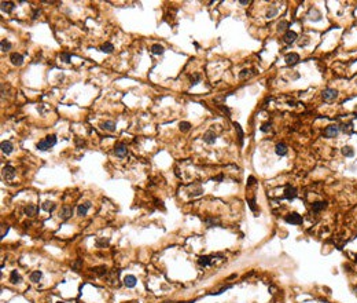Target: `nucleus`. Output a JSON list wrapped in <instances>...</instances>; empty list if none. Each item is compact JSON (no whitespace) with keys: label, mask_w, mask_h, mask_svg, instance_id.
<instances>
[{"label":"nucleus","mask_w":357,"mask_h":303,"mask_svg":"<svg viewBox=\"0 0 357 303\" xmlns=\"http://www.w3.org/2000/svg\"><path fill=\"white\" fill-rule=\"evenodd\" d=\"M336 96H338V91L334 90V88H326L323 91V99L326 102H332Z\"/></svg>","instance_id":"f257e3e1"},{"label":"nucleus","mask_w":357,"mask_h":303,"mask_svg":"<svg viewBox=\"0 0 357 303\" xmlns=\"http://www.w3.org/2000/svg\"><path fill=\"white\" fill-rule=\"evenodd\" d=\"M286 222L291 223V225H301L302 223V216L298 215L297 212H291L286 216Z\"/></svg>","instance_id":"f03ea898"},{"label":"nucleus","mask_w":357,"mask_h":303,"mask_svg":"<svg viewBox=\"0 0 357 303\" xmlns=\"http://www.w3.org/2000/svg\"><path fill=\"white\" fill-rule=\"evenodd\" d=\"M338 134H339V127H336V126H328L327 128L324 130L326 138H335Z\"/></svg>","instance_id":"7ed1b4c3"},{"label":"nucleus","mask_w":357,"mask_h":303,"mask_svg":"<svg viewBox=\"0 0 357 303\" xmlns=\"http://www.w3.org/2000/svg\"><path fill=\"white\" fill-rule=\"evenodd\" d=\"M14 177H15L14 167H11V165H6V167L3 168V178L6 180H11V179H14Z\"/></svg>","instance_id":"20e7f679"},{"label":"nucleus","mask_w":357,"mask_h":303,"mask_svg":"<svg viewBox=\"0 0 357 303\" xmlns=\"http://www.w3.org/2000/svg\"><path fill=\"white\" fill-rule=\"evenodd\" d=\"M114 153L118 157H125L126 153H128V149H126V146H125L124 143H117L116 146H114Z\"/></svg>","instance_id":"39448f33"},{"label":"nucleus","mask_w":357,"mask_h":303,"mask_svg":"<svg viewBox=\"0 0 357 303\" xmlns=\"http://www.w3.org/2000/svg\"><path fill=\"white\" fill-rule=\"evenodd\" d=\"M10 61H11L12 65L21 66L22 63H24V57H22L19 52H12V54L10 55Z\"/></svg>","instance_id":"423d86ee"},{"label":"nucleus","mask_w":357,"mask_h":303,"mask_svg":"<svg viewBox=\"0 0 357 303\" xmlns=\"http://www.w3.org/2000/svg\"><path fill=\"white\" fill-rule=\"evenodd\" d=\"M91 208V201H85L84 204H80L77 208V215L78 216H85L88 210Z\"/></svg>","instance_id":"0eeeda50"},{"label":"nucleus","mask_w":357,"mask_h":303,"mask_svg":"<svg viewBox=\"0 0 357 303\" xmlns=\"http://www.w3.org/2000/svg\"><path fill=\"white\" fill-rule=\"evenodd\" d=\"M284 197L287 198V200H294L295 197H297V189L293 186H286V190H284Z\"/></svg>","instance_id":"6e6552de"},{"label":"nucleus","mask_w":357,"mask_h":303,"mask_svg":"<svg viewBox=\"0 0 357 303\" xmlns=\"http://www.w3.org/2000/svg\"><path fill=\"white\" fill-rule=\"evenodd\" d=\"M284 61L287 65H295L300 61V55L295 54V52H290V54H287L284 57Z\"/></svg>","instance_id":"1a4fd4ad"},{"label":"nucleus","mask_w":357,"mask_h":303,"mask_svg":"<svg viewBox=\"0 0 357 303\" xmlns=\"http://www.w3.org/2000/svg\"><path fill=\"white\" fill-rule=\"evenodd\" d=\"M295 39H297V33L293 32V30H287V32L284 33V36H283V40H284V43H287V44L294 43Z\"/></svg>","instance_id":"9d476101"},{"label":"nucleus","mask_w":357,"mask_h":303,"mask_svg":"<svg viewBox=\"0 0 357 303\" xmlns=\"http://www.w3.org/2000/svg\"><path fill=\"white\" fill-rule=\"evenodd\" d=\"M216 138H217V136H216V134H214L213 131H208V132L203 134V141H205L208 145L214 143V142H216Z\"/></svg>","instance_id":"9b49d317"},{"label":"nucleus","mask_w":357,"mask_h":303,"mask_svg":"<svg viewBox=\"0 0 357 303\" xmlns=\"http://www.w3.org/2000/svg\"><path fill=\"white\" fill-rule=\"evenodd\" d=\"M25 214H26L28 216H34L36 214H37V211H39V208H37V205H34V204H29V205H26L25 207Z\"/></svg>","instance_id":"f8f14e48"},{"label":"nucleus","mask_w":357,"mask_h":303,"mask_svg":"<svg viewBox=\"0 0 357 303\" xmlns=\"http://www.w3.org/2000/svg\"><path fill=\"white\" fill-rule=\"evenodd\" d=\"M124 284H125V287H128V288H133L135 285H136V277L135 276H126L124 278Z\"/></svg>","instance_id":"ddd939ff"},{"label":"nucleus","mask_w":357,"mask_h":303,"mask_svg":"<svg viewBox=\"0 0 357 303\" xmlns=\"http://www.w3.org/2000/svg\"><path fill=\"white\" fill-rule=\"evenodd\" d=\"M71 214H73V208L69 207V205H65L62 208V212H61V218L62 219H69L71 216Z\"/></svg>","instance_id":"4468645a"},{"label":"nucleus","mask_w":357,"mask_h":303,"mask_svg":"<svg viewBox=\"0 0 357 303\" xmlns=\"http://www.w3.org/2000/svg\"><path fill=\"white\" fill-rule=\"evenodd\" d=\"M2 152L3 153H6V154H10L12 152V143L11 142H8V141H3L2 142Z\"/></svg>","instance_id":"2eb2a0df"},{"label":"nucleus","mask_w":357,"mask_h":303,"mask_svg":"<svg viewBox=\"0 0 357 303\" xmlns=\"http://www.w3.org/2000/svg\"><path fill=\"white\" fill-rule=\"evenodd\" d=\"M275 152L277 156H284V154H287V146L284 143H277L275 147Z\"/></svg>","instance_id":"dca6fc26"},{"label":"nucleus","mask_w":357,"mask_h":303,"mask_svg":"<svg viewBox=\"0 0 357 303\" xmlns=\"http://www.w3.org/2000/svg\"><path fill=\"white\" fill-rule=\"evenodd\" d=\"M326 205H327V203H326V201H316V203H313V204H312V210L315 211V212H319V211L324 210Z\"/></svg>","instance_id":"f3484780"},{"label":"nucleus","mask_w":357,"mask_h":303,"mask_svg":"<svg viewBox=\"0 0 357 303\" xmlns=\"http://www.w3.org/2000/svg\"><path fill=\"white\" fill-rule=\"evenodd\" d=\"M15 4L12 3V2H2V10H3L4 12H11L12 10H14Z\"/></svg>","instance_id":"a211bd4d"},{"label":"nucleus","mask_w":357,"mask_h":303,"mask_svg":"<svg viewBox=\"0 0 357 303\" xmlns=\"http://www.w3.org/2000/svg\"><path fill=\"white\" fill-rule=\"evenodd\" d=\"M10 281H11L12 284H19V282L22 281L21 276L18 274V271H17V270H12V271H11V276H10Z\"/></svg>","instance_id":"6ab92c4d"},{"label":"nucleus","mask_w":357,"mask_h":303,"mask_svg":"<svg viewBox=\"0 0 357 303\" xmlns=\"http://www.w3.org/2000/svg\"><path fill=\"white\" fill-rule=\"evenodd\" d=\"M102 128L106 130V131H114L116 130V123L114 121H104V123H102Z\"/></svg>","instance_id":"aec40b11"},{"label":"nucleus","mask_w":357,"mask_h":303,"mask_svg":"<svg viewBox=\"0 0 357 303\" xmlns=\"http://www.w3.org/2000/svg\"><path fill=\"white\" fill-rule=\"evenodd\" d=\"M234 127H235V130H236V132H238V139H239V145H242L243 143V138H244V135H243V131H242V127L239 126L238 123H234Z\"/></svg>","instance_id":"412c9836"},{"label":"nucleus","mask_w":357,"mask_h":303,"mask_svg":"<svg viewBox=\"0 0 357 303\" xmlns=\"http://www.w3.org/2000/svg\"><path fill=\"white\" fill-rule=\"evenodd\" d=\"M151 52L154 55H161V54H164V47L161 44H154L151 47Z\"/></svg>","instance_id":"4be33fe9"},{"label":"nucleus","mask_w":357,"mask_h":303,"mask_svg":"<svg viewBox=\"0 0 357 303\" xmlns=\"http://www.w3.org/2000/svg\"><path fill=\"white\" fill-rule=\"evenodd\" d=\"M198 263H199L201 266H209V264L211 263V256H201V258L198 259Z\"/></svg>","instance_id":"5701e85b"},{"label":"nucleus","mask_w":357,"mask_h":303,"mask_svg":"<svg viewBox=\"0 0 357 303\" xmlns=\"http://www.w3.org/2000/svg\"><path fill=\"white\" fill-rule=\"evenodd\" d=\"M40 278H41V271L36 270V271H32V273H30V281L32 282H39Z\"/></svg>","instance_id":"b1692460"},{"label":"nucleus","mask_w":357,"mask_h":303,"mask_svg":"<svg viewBox=\"0 0 357 303\" xmlns=\"http://www.w3.org/2000/svg\"><path fill=\"white\" fill-rule=\"evenodd\" d=\"M93 273H96L98 276H104L107 273V267L106 266H98V267H93L92 269Z\"/></svg>","instance_id":"393cba45"},{"label":"nucleus","mask_w":357,"mask_h":303,"mask_svg":"<svg viewBox=\"0 0 357 303\" xmlns=\"http://www.w3.org/2000/svg\"><path fill=\"white\" fill-rule=\"evenodd\" d=\"M55 203H52V201H45L44 204H43V210H45V211H48V212H52L54 210H55Z\"/></svg>","instance_id":"a878e982"},{"label":"nucleus","mask_w":357,"mask_h":303,"mask_svg":"<svg viewBox=\"0 0 357 303\" xmlns=\"http://www.w3.org/2000/svg\"><path fill=\"white\" fill-rule=\"evenodd\" d=\"M0 47H2V51H8V50H11V43L8 42V40L3 39L2 42H0Z\"/></svg>","instance_id":"bb28decb"},{"label":"nucleus","mask_w":357,"mask_h":303,"mask_svg":"<svg viewBox=\"0 0 357 303\" xmlns=\"http://www.w3.org/2000/svg\"><path fill=\"white\" fill-rule=\"evenodd\" d=\"M113 50H114V45L111 44V43H104V44L100 47V51L102 52H107V54H109V52H111Z\"/></svg>","instance_id":"cd10ccee"},{"label":"nucleus","mask_w":357,"mask_h":303,"mask_svg":"<svg viewBox=\"0 0 357 303\" xmlns=\"http://www.w3.org/2000/svg\"><path fill=\"white\" fill-rule=\"evenodd\" d=\"M45 142H47V145L50 147H52V146H55V143H57V136L55 135H48L47 138L44 139Z\"/></svg>","instance_id":"c85d7f7f"},{"label":"nucleus","mask_w":357,"mask_h":303,"mask_svg":"<svg viewBox=\"0 0 357 303\" xmlns=\"http://www.w3.org/2000/svg\"><path fill=\"white\" fill-rule=\"evenodd\" d=\"M178 128H180V131L187 132L188 130L191 128V124L188 123V121H180V124H178Z\"/></svg>","instance_id":"c756f323"},{"label":"nucleus","mask_w":357,"mask_h":303,"mask_svg":"<svg viewBox=\"0 0 357 303\" xmlns=\"http://www.w3.org/2000/svg\"><path fill=\"white\" fill-rule=\"evenodd\" d=\"M342 153H343V156H346V157H353L354 152L350 146H345V147H342Z\"/></svg>","instance_id":"7c9ffc66"},{"label":"nucleus","mask_w":357,"mask_h":303,"mask_svg":"<svg viewBox=\"0 0 357 303\" xmlns=\"http://www.w3.org/2000/svg\"><path fill=\"white\" fill-rule=\"evenodd\" d=\"M287 28H289V22L287 21H282L277 24V30L279 32H284V30H287Z\"/></svg>","instance_id":"2f4dec72"},{"label":"nucleus","mask_w":357,"mask_h":303,"mask_svg":"<svg viewBox=\"0 0 357 303\" xmlns=\"http://www.w3.org/2000/svg\"><path fill=\"white\" fill-rule=\"evenodd\" d=\"M37 149H39V150H43V152H45V150L50 149V146L47 145V142H45V141H40L39 143H37Z\"/></svg>","instance_id":"473e14b6"},{"label":"nucleus","mask_w":357,"mask_h":303,"mask_svg":"<svg viewBox=\"0 0 357 303\" xmlns=\"http://www.w3.org/2000/svg\"><path fill=\"white\" fill-rule=\"evenodd\" d=\"M276 14H277V8H276V7H271V8L268 10V12H267V18H273Z\"/></svg>","instance_id":"72a5a7b5"},{"label":"nucleus","mask_w":357,"mask_h":303,"mask_svg":"<svg viewBox=\"0 0 357 303\" xmlns=\"http://www.w3.org/2000/svg\"><path fill=\"white\" fill-rule=\"evenodd\" d=\"M118 274H120V270H117V271H116V270H113V271H111V273H110V277H109V281H110V282H114V278L117 280V277H118Z\"/></svg>","instance_id":"f704fd0d"},{"label":"nucleus","mask_w":357,"mask_h":303,"mask_svg":"<svg viewBox=\"0 0 357 303\" xmlns=\"http://www.w3.org/2000/svg\"><path fill=\"white\" fill-rule=\"evenodd\" d=\"M70 54H67V52H62L61 54V59L63 61V62H70Z\"/></svg>","instance_id":"c9c22d12"},{"label":"nucleus","mask_w":357,"mask_h":303,"mask_svg":"<svg viewBox=\"0 0 357 303\" xmlns=\"http://www.w3.org/2000/svg\"><path fill=\"white\" fill-rule=\"evenodd\" d=\"M107 244H109V240H104V238H99V240L96 241V245L98 247H106Z\"/></svg>","instance_id":"e433bc0d"},{"label":"nucleus","mask_w":357,"mask_h":303,"mask_svg":"<svg viewBox=\"0 0 357 303\" xmlns=\"http://www.w3.org/2000/svg\"><path fill=\"white\" fill-rule=\"evenodd\" d=\"M81 264H83V259H77V261L73 263V269H74V270H78L81 267Z\"/></svg>","instance_id":"4c0bfd02"},{"label":"nucleus","mask_w":357,"mask_h":303,"mask_svg":"<svg viewBox=\"0 0 357 303\" xmlns=\"http://www.w3.org/2000/svg\"><path fill=\"white\" fill-rule=\"evenodd\" d=\"M201 80V76L199 75H195L194 77H191V84L192 86H195V84H198V81Z\"/></svg>","instance_id":"58836bf2"},{"label":"nucleus","mask_w":357,"mask_h":303,"mask_svg":"<svg viewBox=\"0 0 357 303\" xmlns=\"http://www.w3.org/2000/svg\"><path fill=\"white\" fill-rule=\"evenodd\" d=\"M247 203H249V205H250V208L253 211H256V200L254 198H250V200H247Z\"/></svg>","instance_id":"ea45409f"},{"label":"nucleus","mask_w":357,"mask_h":303,"mask_svg":"<svg viewBox=\"0 0 357 303\" xmlns=\"http://www.w3.org/2000/svg\"><path fill=\"white\" fill-rule=\"evenodd\" d=\"M216 223H218L217 219H206V225H208L209 227H211V226L216 225Z\"/></svg>","instance_id":"a19ab883"},{"label":"nucleus","mask_w":357,"mask_h":303,"mask_svg":"<svg viewBox=\"0 0 357 303\" xmlns=\"http://www.w3.org/2000/svg\"><path fill=\"white\" fill-rule=\"evenodd\" d=\"M269 128H271V123H265V124H262L261 131H262V132H267Z\"/></svg>","instance_id":"79ce46f5"},{"label":"nucleus","mask_w":357,"mask_h":303,"mask_svg":"<svg viewBox=\"0 0 357 303\" xmlns=\"http://www.w3.org/2000/svg\"><path fill=\"white\" fill-rule=\"evenodd\" d=\"M254 183H256V179H254V177H249V179H247V186H253Z\"/></svg>","instance_id":"37998d69"},{"label":"nucleus","mask_w":357,"mask_h":303,"mask_svg":"<svg viewBox=\"0 0 357 303\" xmlns=\"http://www.w3.org/2000/svg\"><path fill=\"white\" fill-rule=\"evenodd\" d=\"M7 231H8V226L3 225V227H2V237H4V236H6Z\"/></svg>","instance_id":"c03bdc74"},{"label":"nucleus","mask_w":357,"mask_h":303,"mask_svg":"<svg viewBox=\"0 0 357 303\" xmlns=\"http://www.w3.org/2000/svg\"><path fill=\"white\" fill-rule=\"evenodd\" d=\"M239 76H241V79H244L246 76H249V70H247V69H243V70L241 72V75H239Z\"/></svg>","instance_id":"a18cd8bd"},{"label":"nucleus","mask_w":357,"mask_h":303,"mask_svg":"<svg viewBox=\"0 0 357 303\" xmlns=\"http://www.w3.org/2000/svg\"><path fill=\"white\" fill-rule=\"evenodd\" d=\"M39 14H40V11H37V10H36V11L33 12V18H37V15H39Z\"/></svg>","instance_id":"49530a36"},{"label":"nucleus","mask_w":357,"mask_h":303,"mask_svg":"<svg viewBox=\"0 0 357 303\" xmlns=\"http://www.w3.org/2000/svg\"><path fill=\"white\" fill-rule=\"evenodd\" d=\"M250 2L249 0H241V4H249Z\"/></svg>","instance_id":"de8ad7c7"},{"label":"nucleus","mask_w":357,"mask_h":303,"mask_svg":"<svg viewBox=\"0 0 357 303\" xmlns=\"http://www.w3.org/2000/svg\"><path fill=\"white\" fill-rule=\"evenodd\" d=\"M216 179H217V180H221V179H223V175H218V177L216 178Z\"/></svg>","instance_id":"09e8293b"},{"label":"nucleus","mask_w":357,"mask_h":303,"mask_svg":"<svg viewBox=\"0 0 357 303\" xmlns=\"http://www.w3.org/2000/svg\"><path fill=\"white\" fill-rule=\"evenodd\" d=\"M356 261H357V255H356Z\"/></svg>","instance_id":"8fccbe9b"},{"label":"nucleus","mask_w":357,"mask_h":303,"mask_svg":"<svg viewBox=\"0 0 357 303\" xmlns=\"http://www.w3.org/2000/svg\"><path fill=\"white\" fill-rule=\"evenodd\" d=\"M58 303H63V302H58Z\"/></svg>","instance_id":"3c124183"}]
</instances>
